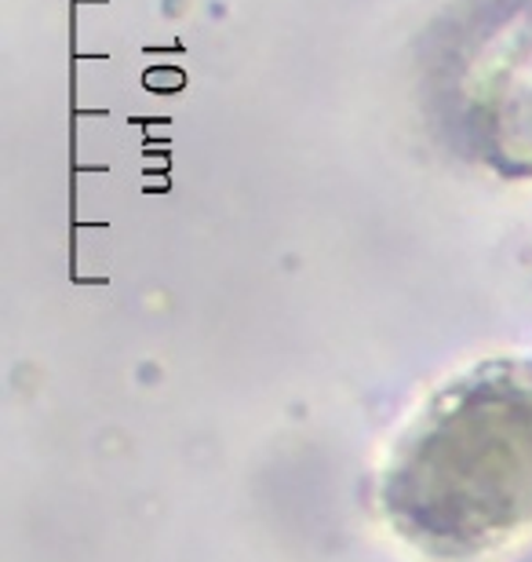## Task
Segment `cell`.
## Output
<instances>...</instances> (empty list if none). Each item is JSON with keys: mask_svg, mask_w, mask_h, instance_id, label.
Instances as JSON below:
<instances>
[{"mask_svg": "<svg viewBox=\"0 0 532 562\" xmlns=\"http://www.w3.org/2000/svg\"><path fill=\"white\" fill-rule=\"evenodd\" d=\"M383 508L434 555H474L532 522V366H482L401 438Z\"/></svg>", "mask_w": 532, "mask_h": 562, "instance_id": "cell-1", "label": "cell"}, {"mask_svg": "<svg viewBox=\"0 0 532 562\" xmlns=\"http://www.w3.org/2000/svg\"><path fill=\"white\" fill-rule=\"evenodd\" d=\"M441 74L463 150L507 176H532V0L478 11Z\"/></svg>", "mask_w": 532, "mask_h": 562, "instance_id": "cell-2", "label": "cell"}]
</instances>
